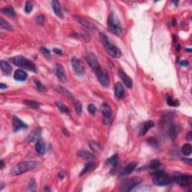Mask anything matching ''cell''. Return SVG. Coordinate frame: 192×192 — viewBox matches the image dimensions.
Returning <instances> with one entry per match:
<instances>
[{
	"mask_svg": "<svg viewBox=\"0 0 192 192\" xmlns=\"http://www.w3.org/2000/svg\"><path fill=\"white\" fill-rule=\"evenodd\" d=\"M99 37L101 43L104 45L105 50L110 56H112L113 58H119L122 56V51L110 41L106 35L101 32L99 34Z\"/></svg>",
	"mask_w": 192,
	"mask_h": 192,
	"instance_id": "6da1fadb",
	"label": "cell"
},
{
	"mask_svg": "<svg viewBox=\"0 0 192 192\" xmlns=\"http://www.w3.org/2000/svg\"><path fill=\"white\" fill-rule=\"evenodd\" d=\"M37 167H38V162L36 161H22L17 164L14 168H12L10 174L12 176H18V175L28 172L29 170H32Z\"/></svg>",
	"mask_w": 192,
	"mask_h": 192,
	"instance_id": "7a4b0ae2",
	"label": "cell"
},
{
	"mask_svg": "<svg viewBox=\"0 0 192 192\" xmlns=\"http://www.w3.org/2000/svg\"><path fill=\"white\" fill-rule=\"evenodd\" d=\"M11 62L18 67L36 73L37 68L34 62L23 56H17L10 59Z\"/></svg>",
	"mask_w": 192,
	"mask_h": 192,
	"instance_id": "3957f363",
	"label": "cell"
},
{
	"mask_svg": "<svg viewBox=\"0 0 192 192\" xmlns=\"http://www.w3.org/2000/svg\"><path fill=\"white\" fill-rule=\"evenodd\" d=\"M161 127L171 139H175L177 135V128L170 116H164L161 119Z\"/></svg>",
	"mask_w": 192,
	"mask_h": 192,
	"instance_id": "277c9868",
	"label": "cell"
},
{
	"mask_svg": "<svg viewBox=\"0 0 192 192\" xmlns=\"http://www.w3.org/2000/svg\"><path fill=\"white\" fill-rule=\"evenodd\" d=\"M152 182L157 186H166L173 182V178L164 171L158 170L152 173Z\"/></svg>",
	"mask_w": 192,
	"mask_h": 192,
	"instance_id": "5b68a950",
	"label": "cell"
},
{
	"mask_svg": "<svg viewBox=\"0 0 192 192\" xmlns=\"http://www.w3.org/2000/svg\"><path fill=\"white\" fill-rule=\"evenodd\" d=\"M108 27L112 33L119 36L122 33V27L114 13H110L108 19Z\"/></svg>",
	"mask_w": 192,
	"mask_h": 192,
	"instance_id": "8992f818",
	"label": "cell"
},
{
	"mask_svg": "<svg viewBox=\"0 0 192 192\" xmlns=\"http://www.w3.org/2000/svg\"><path fill=\"white\" fill-rule=\"evenodd\" d=\"M142 182V179L140 177H133L131 179H127L122 181L121 185L119 186V190L122 191H131L134 188Z\"/></svg>",
	"mask_w": 192,
	"mask_h": 192,
	"instance_id": "52a82bcc",
	"label": "cell"
},
{
	"mask_svg": "<svg viewBox=\"0 0 192 192\" xmlns=\"http://www.w3.org/2000/svg\"><path fill=\"white\" fill-rule=\"evenodd\" d=\"M101 111L102 113L103 117H104V122L106 125H110L112 123L113 119V113L111 107L108 102H104L101 106Z\"/></svg>",
	"mask_w": 192,
	"mask_h": 192,
	"instance_id": "ba28073f",
	"label": "cell"
},
{
	"mask_svg": "<svg viewBox=\"0 0 192 192\" xmlns=\"http://www.w3.org/2000/svg\"><path fill=\"white\" fill-rule=\"evenodd\" d=\"M173 182L174 181L177 184L180 185L182 187H185V186L190 185L192 183V176L191 175L187 174H180L176 175L175 176L172 177Z\"/></svg>",
	"mask_w": 192,
	"mask_h": 192,
	"instance_id": "9c48e42d",
	"label": "cell"
},
{
	"mask_svg": "<svg viewBox=\"0 0 192 192\" xmlns=\"http://www.w3.org/2000/svg\"><path fill=\"white\" fill-rule=\"evenodd\" d=\"M86 60L88 65L91 67L94 72H96L101 67V65L99 64L97 56L95 55V53L92 52H89L86 53Z\"/></svg>",
	"mask_w": 192,
	"mask_h": 192,
	"instance_id": "30bf717a",
	"label": "cell"
},
{
	"mask_svg": "<svg viewBox=\"0 0 192 192\" xmlns=\"http://www.w3.org/2000/svg\"><path fill=\"white\" fill-rule=\"evenodd\" d=\"M95 74L98 77V80L102 86H105V87L109 86V84H110V79H109L108 72H107L104 68L101 67L97 71L95 72Z\"/></svg>",
	"mask_w": 192,
	"mask_h": 192,
	"instance_id": "8fae6325",
	"label": "cell"
},
{
	"mask_svg": "<svg viewBox=\"0 0 192 192\" xmlns=\"http://www.w3.org/2000/svg\"><path fill=\"white\" fill-rule=\"evenodd\" d=\"M71 65L73 68L75 74L78 76H82L84 74L85 68L83 62L79 60V59L76 58V57H73L71 59Z\"/></svg>",
	"mask_w": 192,
	"mask_h": 192,
	"instance_id": "7c38bea8",
	"label": "cell"
},
{
	"mask_svg": "<svg viewBox=\"0 0 192 192\" xmlns=\"http://www.w3.org/2000/svg\"><path fill=\"white\" fill-rule=\"evenodd\" d=\"M55 71H56V75L61 82H66V80H67V76H66L65 71V68L60 63L56 64V67H55Z\"/></svg>",
	"mask_w": 192,
	"mask_h": 192,
	"instance_id": "4fadbf2b",
	"label": "cell"
},
{
	"mask_svg": "<svg viewBox=\"0 0 192 192\" xmlns=\"http://www.w3.org/2000/svg\"><path fill=\"white\" fill-rule=\"evenodd\" d=\"M125 88L121 83H116L114 86V95L118 100H121L125 97Z\"/></svg>",
	"mask_w": 192,
	"mask_h": 192,
	"instance_id": "5bb4252c",
	"label": "cell"
},
{
	"mask_svg": "<svg viewBox=\"0 0 192 192\" xmlns=\"http://www.w3.org/2000/svg\"><path fill=\"white\" fill-rule=\"evenodd\" d=\"M12 125H13V131L14 132H18L20 129L27 128L28 126L26 123H24L20 118L17 117V116H13L12 118Z\"/></svg>",
	"mask_w": 192,
	"mask_h": 192,
	"instance_id": "9a60e30c",
	"label": "cell"
},
{
	"mask_svg": "<svg viewBox=\"0 0 192 192\" xmlns=\"http://www.w3.org/2000/svg\"><path fill=\"white\" fill-rule=\"evenodd\" d=\"M107 165L111 166V170H110V173H115L116 170H117L118 166H119V157L117 154L113 155L111 158H108L106 161Z\"/></svg>",
	"mask_w": 192,
	"mask_h": 192,
	"instance_id": "2e32d148",
	"label": "cell"
},
{
	"mask_svg": "<svg viewBox=\"0 0 192 192\" xmlns=\"http://www.w3.org/2000/svg\"><path fill=\"white\" fill-rule=\"evenodd\" d=\"M119 76L121 80H122L123 84L125 85L126 87H128V89H132L133 87V81L131 77L128 76L127 74H125L122 70L119 69Z\"/></svg>",
	"mask_w": 192,
	"mask_h": 192,
	"instance_id": "e0dca14e",
	"label": "cell"
},
{
	"mask_svg": "<svg viewBox=\"0 0 192 192\" xmlns=\"http://www.w3.org/2000/svg\"><path fill=\"white\" fill-rule=\"evenodd\" d=\"M74 19L76 20L79 23L81 24L83 26L85 27V28L90 29V30H96V29H97V27H96L93 23H90L89 21L84 19V18L81 17L74 16Z\"/></svg>",
	"mask_w": 192,
	"mask_h": 192,
	"instance_id": "ac0fdd59",
	"label": "cell"
},
{
	"mask_svg": "<svg viewBox=\"0 0 192 192\" xmlns=\"http://www.w3.org/2000/svg\"><path fill=\"white\" fill-rule=\"evenodd\" d=\"M155 125V123L153 122L152 120H149V121H146V122H144L143 125L140 126V131H139V134L140 136H144L149 129H151L153 128Z\"/></svg>",
	"mask_w": 192,
	"mask_h": 192,
	"instance_id": "d6986e66",
	"label": "cell"
},
{
	"mask_svg": "<svg viewBox=\"0 0 192 192\" xmlns=\"http://www.w3.org/2000/svg\"><path fill=\"white\" fill-rule=\"evenodd\" d=\"M52 8L54 14H56L58 17H60V19H63V12H62V8H61L60 3L57 0H53V1H52Z\"/></svg>",
	"mask_w": 192,
	"mask_h": 192,
	"instance_id": "ffe728a7",
	"label": "cell"
},
{
	"mask_svg": "<svg viewBox=\"0 0 192 192\" xmlns=\"http://www.w3.org/2000/svg\"><path fill=\"white\" fill-rule=\"evenodd\" d=\"M77 156L80 157L82 159L88 161H94L96 159L95 156H94L92 153H90L89 152L86 150H80L77 152Z\"/></svg>",
	"mask_w": 192,
	"mask_h": 192,
	"instance_id": "44dd1931",
	"label": "cell"
},
{
	"mask_svg": "<svg viewBox=\"0 0 192 192\" xmlns=\"http://www.w3.org/2000/svg\"><path fill=\"white\" fill-rule=\"evenodd\" d=\"M28 78V74L26 71H24L22 69H17L16 70L14 74V79L17 81H26Z\"/></svg>",
	"mask_w": 192,
	"mask_h": 192,
	"instance_id": "7402d4cb",
	"label": "cell"
},
{
	"mask_svg": "<svg viewBox=\"0 0 192 192\" xmlns=\"http://www.w3.org/2000/svg\"><path fill=\"white\" fill-rule=\"evenodd\" d=\"M41 129L40 128H36L35 130H33L28 137L29 143L36 142L37 140L41 139Z\"/></svg>",
	"mask_w": 192,
	"mask_h": 192,
	"instance_id": "603a6c76",
	"label": "cell"
},
{
	"mask_svg": "<svg viewBox=\"0 0 192 192\" xmlns=\"http://www.w3.org/2000/svg\"><path fill=\"white\" fill-rule=\"evenodd\" d=\"M137 167V163L135 161H132L130 162L128 165L126 166L124 168V170H123L121 176H128V175L130 174V173H132L133 171L135 170V168Z\"/></svg>",
	"mask_w": 192,
	"mask_h": 192,
	"instance_id": "cb8c5ba5",
	"label": "cell"
},
{
	"mask_svg": "<svg viewBox=\"0 0 192 192\" xmlns=\"http://www.w3.org/2000/svg\"><path fill=\"white\" fill-rule=\"evenodd\" d=\"M35 148H36V152L39 155H41V156H42V155H44V153H45V143H44V142L41 139L37 140L36 145H35Z\"/></svg>",
	"mask_w": 192,
	"mask_h": 192,
	"instance_id": "d4e9b609",
	"label": "cell"
},
{
	"mask_svg": "<svg viewBox=\"0 0 192 192\" xmlns=\"http://www.w3.org/2000/svg\"><path fill=\"white\" fill-rule=\"evenodd\" d=\"M0 68H1V70L3 71V73L6 75H9L12 71V65L5 60H2L0 62Z\"/></svg>",
	"mask_w": 192,
	"mask_h": 192,
	"instance_id": "484cf974",
	"label": "cell"
},
{
	"mask_svg": "<svg viewBox=\"0 0 192 192\" xmlns=\"http://www.w3.org/2000/svg\"><path fill=\"white\" fill-rule=\"evenodd\" d=\"M54 89L56 92H59V93L62 94V95H63L65 96H66V97H68V98L71 99V100H74V95H72L71 92L68 91V89H66L65 88L62 87V86H55Z\"/></svg>",
	"mask_w": 192,
	"mask_h": 192,
	"instance_id": "4316f807",
	"label": "cell"
},
{
	"mask_svg": "<svg viewBox=\"0 0 192 192\" xmlns=\"http://www.w3.org/2000/svg\"><path fill=\"white\" fill-rule=\"evenodd\" d=\"M1 12L2 14H6V15L10 16V17H15L16 16V13L12 5H9L8 7H5V8H2L1 10Z\"/></svg>",
	"mask_w": 192,
	"mask_h": 192,
	"instance_id": "83f0119b",
	"label": "cell"
},
{
	"mask_svg": "<svg viewBox=\"0 0 192 192\" xmlns=\"http://www.w3.org/2000/svg\"><path fill=\"white\" fill-rule=\"evenodd\" d=\"M89 146L90 147V149H91L93 152L96 153L100 152L101 151V145L95 141H90L89 143Z\"/></svg>",
	"mask_w": 192,
	"mask_h": 192,
	"instance_id": "f1b7e54d",
	"label": "cell"
},
{
	"mask_svg": "<svg viewBox=\"0 0 192 192\" xmlns=\"http://www.w3.org/2000/svg\"><path fill=\"white\" fill-rule=\"evenodd\" d=\"M181 152H182V153L184 155V156H190L192 152V147L191 144L189 143L184 144L183 146H182V149H181Z\"/></svg>",
	"mask_w": 192,
	"mask_h": 192,
	"instance_id": "f546056e",
	"label": "cell"
},
{
	"mask_svg": "<svg viewBox=\"0 0 192 192\" xmlns=\"http://www.w3.org/2000/svg\"><path fill=\"white\" fill-rule=\"evenodd\" d=\"M56 104L57 108H59V110H60L62 113L68 114V113H70V112H71L70 109L68 108L67 106H65V105L63 103L61 102V101H56Z\"/></svg>",
	"mask_w": 192,
	"mask_h": 192,
	"instance_id": "4dcf8cb0",
	"label": "cell"
},
{
	"mask_svg": "<svg viewBox=\"0 0 192 192\" xmlns=\"http://www.w3.org/2000/svg\"><path fill=\"white\" fill-rule=\"evenodd\" d=\"M33 83H34L35 86H36L37 90H38V92H45L46 91H47V89H46L45 86H44V85L42 84L38 80H36V79H35V80H33Z\"/></svg>",
	"mask_w": 192,
	"mask_h": 192,
	"instance_id": "1f68e13d",
	"label": "cell"
},
{
	"mask_svg": "<svg viewBox=\"0 0 192 192\" xmlns=\"http://www.w3.org/2000/svg\"><path fill=\"white\" fill-rule=\"evenodd\" d=\"M23 103L24 104L27 105V106L30 107L33 109H38L40 108V104L37 101H31V100H24L23 101Z\"/></svg>",
	"mask_w": 192,
	"mask_h": 192,
	"instance_id": "d6a6232c",
	"label": "cell"
},
{
	"mask_svg": "<svg viewBox=\"0 0 192 192\" xmlns=\"http://www.w3.org/2000/svg\"><path fill=\"white\" fill-rule=\"evenodd\" d=\"M94 167H95V163H94V161H89V163L86 164V165L84 167V169L82 170V171H81L80 173V176H84V174H86L89 170H90L92 169Z\"/></svg>",
	"mask_w": 192,
	"mask_h": 192,
	"instance_id": "836d02e7",
	"label": "cell"
},
{
	"mask_svg": "<svg viewBox=\"0 0 192 192\" xmlns=\"http://www.w3.org/2000/svg\"><path fill=\"white\" fill-rule=\"evenodd\" d=\"M167 103L169 106L171 107H178L180 105V102L178 100H174L170 95H167Z\"/></svg>",
	"mask_w": 192,
	"mask_h": 192,
	"instance_id": "e575fe53",
	"label": "cell"
},
{
	"mask_svg": "<svg viewBox=\"0 0 192 192\" xmlns=\"http://www.w3.org/2000/svg\"><path fill=\"white\" fill-rule=\"evenodd\" d=\"M0 25H1L2 29H5V30H12V26H11V25L9 24L8 22L3 19V18L0 19Z\"/></svg>",
	"mask_w": 192,
	"mask_h": 192,
	"instance_id": "d590c367",
	"label": "cell"
},
{
	"mask_svg": "<svg viewBox=\"0 0 192 192\" xmlns=\"http://www.w3.org/2000/svg\"><path fill=\"white\" fill-rule=\"evenodd\" d=\"M74 108H75V111H76L77 115L80 116L81 114H82L83 106H82V103H81L80 101H75V102H74Z\"/></svg>",
	"mask_w": 192,
	"mask_h": 192,
	"instance_id": "8d00e7d4",
	"label": "cell"
},
{
	"mask_svg": "<svg viewBox=\"0 0 192 192\" xmlns=\"http://www.w3.org/2000/svg\"><path fill=\"white\" fill-rule=\"evenodd\" d=\"M160 165H161L160 161L158 159H155V160H152V161L150 162V164H149V167L150 168V169L155 170V169H157L158 167H159Z\"/></svg>",
	"mask_w": 192,
	"mask_h": 192,
	"instance_id": "74e56055",
	"label": "cell"
},
{
	"mask_svg": "<svg viewBox=\"0 0 192 192\" xmlns=\"http://www.w3.org/2000/svg\"><path fill=\"white\" fill-rule=\"evenodd\" d=\"M33 9V5L32 4V2H26L25 5V12L26 14H29L31 13V12L32 11Z\"/></svg>",
	"mask_w": 192,
	"mask_h": 192,
	"instance_id": "f35d334b",
	"label": "cell"
},
{
	"mask_svg": "<svg viewBox=\"0 0 192 192\" xmlns=\"http://www.w3.org/2000/svg\"><path fill=\"white\" fill-rule=\"evenodd\" d=\"M87 109H88L89 113L90 114H92V116H95L96 110H97V109H96V107L95 106V105L92 104H89Z\"/></svg>",
	"mask_w": 192,
	"mask_h": 192,
	"instance_id": "ab89813d",
	"label": "cell"
},
{
	"mask_svg": "<svg viewBox=\"0 0 192 192\" xmlns=\"http://www.w3.org/2000/svg\"><path fill=\"white\" fill-rule=\"evenodd\" d=\"M36 188V181H35L34 179H31L30 181H29V190L31 191H35Z\"/></svg>",
	"mask_w": 192,
	"mask_h": 192,
	"instance_id": "60d3db41",
	"label": "cell"
},
{
	"mask_svg": "<svg viewBox=\"0 0 192 192\" xmlns=\"http://www.w3.org/2000/svg\"><path fill=\"white\" fill-rule=\"evenodd\" d=\"M44 20H45V17L43 14H40V15L37 16L36 17V23L39 25H42L44 23Z\"/></svg>",
	"mask_w": 192,
	"mask_h": 192,
	"instance_id": "b9f144b4",
	"label": "cell"
},
{
	"mask_svg": "<svg viewBox=\"0 0 192 192\" xmlns=\"http://www.w3.org/2000/svg\"><path fill=\"white\" fill-rule=\"evenodd\" d=\"M41 51L42 53H43L44 55H45V56H50V51L49 50H48L47 48H46L45 47H41Z\"/></svg>",
	"mask_w": 192,
	"mask_h": 192,
	"instance_id": "7bdbcfd3",
	"label": "cell"
},
{
	"mask_svg": "<svg viewBox=\"0 0 192 192\" xmlns=\"http://www.w3.org/2000/svg\"><path fill=\"white\" fill-rule=\"evenodd\" d=\"M53 50V52H54L57 55H60V56H62V55L63 54V52H62V50H60V48H54Z\"/></svg>",
	"mask_w": 192,
	"mask_h": 192,
	"instance_id": "ee69618b",
	"label": "cell"
},
{
	"mask_svg": "<svg viewBox=\"0 0 192 192\" xmlns=\"http://www.w3.org/2000/svg\"><path fill=\"white\" fill-rule=\"evenodd\" d=\"M148 142H149V143L152 146H153V145L156 146V144H157V140L156 139H154L153 137H151L150 139H149Z\"/></svg>",
	"mask_w": 192,
	"mask_h": 192,
	"instance_id": "f6af8a7d",
	"label": "cell"
},
{
	"mask_svg": "<svg viewBox=\"0 0 192 192\" xmlns=\"http://www.w3.org/2000/svg\"><path fill=\"white\" fill-rule=\"evenodd\" d=\"M180 64L182 66H184V67H188V66L189 65V62H188V61H186V60L181 61V62H180Z\"/></svg>",
	"mask_w": 192,
	"mask_h": 192,
	"instance_id": "bcb514c9",
	"label": "cell"
},
{
	"mask_svg": "<svg viewBox=\"0 0 192 192\" xmlns=\"http://www.w3.org/2000/svg\"><path fill=\"white\" fill-rule=\"evenodd\" d=\"M182 160L184 161L185 163H187L189 164V165H191L192 164V160L191 159V158H182Z\"/></svg>",
	"mask_w": 192,
	"mask_h": 192,
	"instance_id": "7dc6e473",
	"label": "cell"
},
{
	"mask_svg": "<svg viewBox=\"0 0 192 192\" xmlns=\"http://www.w3.org/2000/svg\"><path fill=\"white\" fill-rule=\"evenodd\" d=\"M59 177H60L61 180H63L65 177V174L64 172H60L59 173Z\"/></svg>",
	"mask_w": 192,
	"mask_h": 192,
	"instance_id": "c3c4849f",
	"label": "cell"
},
{
	"mask_svg": "<svg viewBox=\"0 0 192 192\" xmlns=\"http://www.w3.org/2000/svg\"><path fill=\"white\" fill-rule=\"evenodd\" d=\"M6 88H7V85L6 84H2H2H0V89H1L2 90L5 89H6Z\"/></svg>",
	"mask_w": 192,
	"mask_h": 192,
	"instance_id": "681fc988",
	"label": "cell"
},
{
	"mask_svg": "<svg viewBox=\"0 0 192 192\" xmlns=\"http://www.w3.org/2000/svg\"><path fill=\"white\" fill-rule=\"evenodd\" d=\"M0 164H1V166H0V169L2 170L3 168H4V166H5L4 161H3L2 159H1V161H0Z\"/></svg>",
	"mask_w": 192,
	"mask_h": 192,
	"instance_id": "f907efd6",
	"label": "cell"
},
{
	"mask_svg": "<svg viewBox=\"0 0 192 192\" xmlns=\"http://www.w3.org/2000/svg\"><path fill=\"white\" fill-rule=\"evenodd\" d=\"M63 132H64L65 135V136H67V137H69V133H68V130H66L65 128H64V129H63Z\"/></svg>",
	"mask_w": 192,
	"mask_h": 192,
	"instance_id": "816d5d0a",
	"label": "cell"
},
{
	"mask_svg": "<svg viewBox=\"0 0 192 192\" xmlns=\"http://www.w3.org/2000/svg\"><path fill=\"white\" fill-rule=\"evenodd\" d=\"M188 139L189 140H191V132H190L189 134H188Z\"/></svg>",
	"mask_w": 192,
	"mask_h": 192,
	"instance_id": "f5cc1de1",
	"label": "cell"
},
{
	"mask_svg": "<svg viewBox=\"0 0 192 192\" xmlns=\"http://www.w3.org/2000/svg\"><path fill=\"white\" fill-rule=\"evenodd\" d=\"M173 3H174V4H175V5H177V4H178V2H176V1H173Z\"/></svg>",
	"mask_w": 192,
	"mask_h": 192,
	"instance_id": "db71d44e",
	"label": "cell"
},
{
	"mask_svg": "<svg viewBox=\"0 0 192 192\" xmlns=\"http://www.w3.org/2000/svg\"><path fill=\"white\" fill-rule=\"evenodd\" d=\"M186 50L188 51V52H191V49H187V50Z\"/></svg>",
	"mask_w": 192,
	"mask_h": 192,
	"instance_id": "11a10c76",
	"label": "cell"
}]
</instances>
